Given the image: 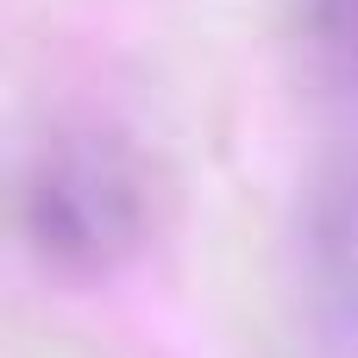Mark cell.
Instances as JSON below:
<instances>
[{"label":"cell","mask_w":358,"mask_h":358,"mask_svg":"<svg viewBox=\"0 0 358 358\" xmlns=\"http://www.w3.org/2000/svg\"><path fill=\"white\" fill-rule=\"evenodd\" d=\"M151 233V176L145 164L107 138L76 132L50 138L19 176V239L38 264L94 277L126 264Z\"/></svg>","instance_id":"1"},{"label":"cell","mask_w":358,"mask_h":358,"mask_svg":"<svg viewBox=\"0 0 358 358\" xmlns=\"http://www.w3.org/2000/svg\"><path fill=\"white\" fill-rule=\"evenodd\" d=\"M296 19H302V44L358 82V0H296Z\"/></svg>","instance_id":"2"}]
</instances>
